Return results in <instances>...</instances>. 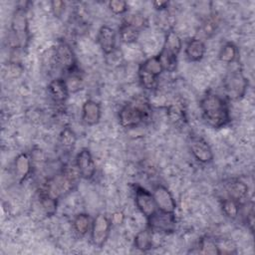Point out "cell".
I'll list each match as a JSON object with an SVG mask.
<instances>
[{"label": "cell", "mask_w": 255, "mask_h": 255, "mask_svg": "<svg viewBox=\"0 0 255 255\" xmlns=\"http://www.w3.org/2000/svg\"><path fill=\"white\" fill-rule=\"evenodd\" d=\"M200 110L204 122L213 128H221L231 122L227 100L220 95L208 91L200 101Z\"/></svg>", "instance_id": "obj_1"}, {"label": "cell", "mask_w": 255, "mask_h": 255, "mask_svg": "<svg viewBox=\"0 0 255 255\" xmlns=\"http://www.w3.org/2000/svg\"><path fill=\"white\" fill-rule=\"evenodd\" d=\"M81 177L76 165L66 166L59 173L49 178L41 187L40 192L59 199L70 193Z\"/></svg>", "instance_id": "obj_2"}, {"label": "cell", "mask_w": 255, "mask_h": 255, "mask_svg": "<svg viewBox=\"0 0 255 255\" xmlns=\"http://www.w3.org/2000/svg\"><path fill=\"white\" fill-rule=\"evenodd\" d=\"M30 40L29 22L26 7H17L11 19L9 45L13 49L27 48Z\"/></svg>", "instance_id": "obj_3"}, {"label": "cell", "mask_w": 255, "mask_h": 255, "mask_svg": "<svg viewBox=\"0 0 255 255\" xmlns=\"http://www.w3.org/2000/svg\"><path fill=\"white\" fill-rule=\"evenodd\" d=\"M148 114L149 106L147 101L135 99L122 107L119 112V123L123 128H132L142 124Z\"/></svg>", "instance_id": "obj_4"}, {"label": "cell", "mask_w": 255, "mask_h": 255, "mask_svg": "<svg viewBox=\"0 0 255 255\" xmlns=\"http://www.w3.org/2000/svg\"><path fill=\"white\" fill-rule=\"evenodd\" d=\"M182 49L180 37L173 30H168L164 37V42L158 56L163 65L164 71L173 72L177 66L178 55Z\"/></svg>", "instance_id": "obj_5"}, {"label": "cell", "mask_w": 255, "mask_h": 255, "mask_svg": "<svg viewBox=\"0 0 255 255\" xmlns=\"http://www.w3.org/2000/svg\"><path fill=\"white\" fill-rule=\"evenodd\" d=\"M248 80L240 69L229 72L223 80V90L225 97L230 101L241 100L247 91Z\"/></svg>", "instance_id": "obj_6"}, {"label": "cell", "mask_w": 255, "mask_h": 255, "mask_svg": "<svg viewBox=\"0 0 255 255\" xmlns=\"http://www.w3.org/2000/svg\"><path fill=\"white\" fill-rule=\"evenodd\" d=\"M53 61L56 66L67 74L77 71V59L71 46L65 41H59L53 51Z\"/></svg>", "instance_id": "obj_7"}, {"label": "cell", "mask_w": 255, "mask_h": 255, "mask_svg": "<svg viewBox=\"0 0 255 255\" xmlns=\"http://www.w3.org/2000/svg\"><path fill=\"white\" fill-rule=\"evenodd\" d=\"M111 227L112 221L106 215L98 214L94 218L91 227V239L96 247L102 248L106 244L111 233Z\"/></svg>", "instance_id": "obj_8"}, {"label": "cell", "mask_w": 255, "mask_h": 255, "mask_svg": "<svg viewBox=\"0 0 255 255\" xmlns=\"http://www.w3.org/2000/svg\"><path fill=\"white\" fill-rule=\"evenodd\" d=\"M147 227L152 232L171 233L175 230L176 219L174 213H166L157 210L151 216L146 218Z\"/></svg>", "instance_id": "obj_9"}, {"label": "cell", "mask_w": 255, "mask_h": 255, "mask_svg": "<svg viewBox=\"0 0 255 255\" xmlns=\"http://www.w3.org/2000/svg\"><path fill=\"white\" fill-rule=\"evenodd\" d=\"M134 203L145 218H148L157 211L152 193L142 186H134Z\"/></svg>", "instance_id": "obj_10"}, {"label": "cell", "mask_w": 255, "mask_h": 255, "mask_svg": "<svg viewBox=\"0 0 255 255\" xmlns=\"http://www.w3.org/2000/svg\"><path fill=\"white\" fill-rule=\"evenodd\" d=\"M189 148L194 158L203 164H208L213 160V151L209 143L201 136L191 135L189 137Z\"/></svg>", "instance_id": "obj_11"}, {"label": "cell", "mask_w": 255, "mask_h": 255, "mask_svg": "<svg viewBox=\"0 0 255 255\" xmlns=\"http://www.w3.org/2000/svg\"><path fill=\"white\" fill-rule=\"evenodd\" d=\"M152 195L157 207V210L166 212V213H174L176 209V202L169 191V189L162 185L157 184L152 189Z\"/></svg>", "instance_id": "obj_12"}, {"label": "cell", "mask_w": 255, "mask_h": 255, "mask_svg": "<svg viewBox=\"0 0 255 255\" xmlns=\"http://www.w3.org/2000/svg\"><path fill=\"white\" fill-rule=\"evenodd\" d=\"M75 165L84 179H92L96 173V163L91 151L88 148L81 149L76 155Z\"/></svg>", "instance_id": "obj_13"}, {"label": "cell", "mask_w": 255, "mask_h": 255, "mask_svg": "<svg viewBox=\"0 0 255 255\" xmlns=\"http://www.w3.org/2000/svg\"><path fill=\"white\" fill-rule=\"evenodd\" d=\"M97 42L104 54H112L115 51L117 43V36L115 30L108 25L101 26L98 31Z\"/></svg>", "instance_id": "obj_14"}, {"label": "cell", "mask_w": 255, "mask_h": 255, "mask_svg": "<svg viewBox=\"0 0 255 255\" xmlns=\"http://www.w3.org/2000/svg\"><path fill=\"white\" fill-rule=\"evenodd\" d=\"M48 94L55 104H64L70 95L66 80L63 78L52 80L48 85Z\"/></svg>", "instance_id": "obj_15"}, {"label": "cell", "mask_w": 255, "mask_h": 255, "mask_svg": "<svg viewBox=\"0 0 255 255\" xmlns=\"http://www.w3.org/2000/svg\"><path fill=\"white\" fill-rule=\"evenodd\" d=\"M102 116L101 105L94 100H87L82 107V120L87 126L99 124Z\"/></svg>", "instance_id": "obj_16"}, {"label": "cell", "mask_w": 255, "mask_h": 255, "mask_svg": "<svg viewBox=\"0 0 255 255\" xmlns=\"http://www.w3.org/2000/svg\"><path fill=\"white\" fill-rule=\"evenodd\" d=\"M227 197L235 200L239 204L246 199L248 195V185L239 179H229L224 183Z\"/></svg>", "instance_id": "obj_17"}, {"label": "cell", "mask_w": 255, "mask_h": 255, "mask_svg": "<svg viewBox=\"0 0 255 255\" xmlns=\"http://www.w3.org/2000/svg\"><path fill=\"white\" fill-rule=\"evenodd\" d=\"M206 52L204 42L199 38H192L186 44L184 53L190 62H199L202 60Z\"/></svg>", "instance_id": "obj_18"}, {"label": "cell", "mask_w": 255, "mask_h": 255, "mask_svg": "<svg viewBox=\"0 0 255 255\" xmlns=\"http://www.w3.org/2000/svg\"><path fill=\"white\" fill-rule=\"evenodd\" d=\"M32 169V161L29 155L25 152H22L17 155L14 161V170L17 180L22 183L30 174Z\"/></svg>", "instance_id": "obj_19"}, {"label": "cell", "mask_w": 255, "mask_h": 255, "mask_svg": "<svg viewBox=\"0 0 255 255\" xmlns=\"http://www.w3.org/2000/svg\"><path fill=\"white\" fill-rule=\"evenodd\" d=\"M138 71L147 73L151 76H154V77L158 78L161 75V73L164 71L163 65L160 61V58H159L158 54L146 59L145 61H143L139 65Z\"/></svg>", "instance_id": "obj_20"}, {"label": "cell", "mask_w": 255, "mask_h": 255, "mask_svg": "<svg viewBox=\"0 0 255 255\" xmlns=\"http://www.w3.org/2000/svg\"><path fill=\"white\" fill-rule=\"evenodd\" d=\"M153 232L146 226L144 229L138 231L133 239V244L136 249L145 252L152 246Z\"/></svg>", "instance_id": "obj_21"}, {"label": "cell", "mask_w": 255, "mask_h": 255, "mask_svg": "<svg viewBox=\"0 0 255 255\" xmlns=\"http://www.w3.org/2000/svg\"><path fill=\"white\" fill-rule=\"evenodd\" d=\"M166 116L169 122L175 127L184 125L187 121L185 111L178 104H171L166 108Z\"/></svg>", "instance_id": "obj_22"}, {"label": "cell", "mask_w": 255, "mask_h": 255, "mask_svg": "<svg viewBox=\"0 0 255 255\" xmlns=\"http://www.w3.org/2000/svg\"><path fill=\"white\" fill-rule=\"evenodd\" d=\"M73 227L75 232L79 236L81 237L85 236L91 230V227H92V222L89 214L87 213L77 214L73 220Z\"/></svg>", "instance_id": "obj_23"}, {"label": "cell", "mask_w": 255, "mask_h": 255, "mask_svg": "<svg viewBox=\"0 0 255 255\" xmlns=\"http://www.w3.org/2000/svg\"><path fill=\"white\" fill-rule=\"evenodd\" d=\"M238 48L237 46L232 42H226L220 49L218 58L221 62L226 64L234 63L238 58Z\"/></svg>", "instance_id": "obj_24"}, {"label": "cell", "mask_w": 255, "mask_h": 255, "mask_svg": "<svg viewBox=\"0 0 255 255\" xmlns=\"http://www.w3.org/2000/svg\"><path fill=\"white\" fill-rule=\"evenodd\" d=\"M119 33H120V38L124 43L131 44L136 42V40L138 39L140 30L126 22H123L119 28Z\"/></svg>", "instance_id": "obj_25"}, {"label": "cell", "mask_w": 255, "mask_h": 255, "mask_svg": "<svg viewBox=\"0 0 255 255\" xmlns=\"http://www.w3.org/2000/svg\"><path fill=\"white\" fill-rule=\"evenodd\" d=\"M198 253L200 254H212L219 255L217 241L210 236H203L198 242Z\"/></svg>", "instance_id": "obj_26"}, {"label": "cell", "mask_w": 255, "mask_h": 255, "mask_svg": "<svg viewBox=\"0 0 255 255\" xmlns=\"http://www.w3.org/2000/svg\"><path fill=\"white\" fill-rule=\"evenodd\" d=\"M218 25H219L218 16L215 13L210 14L202 23V26H201L202 34L207 38L211 37L217 30Z\"/></svg>", "instance_id": "obj_27"}, {"label": "cell", "mask_w": 255, "mask_h": 255, "mask_svg": "<svg viewBox=\"0 0 255 255\" xmlns=\"http://www.w3.org/2000/svg\"><path fill=\"white\" fill-rule=\"evenodd\" d=\"M39 198H40V203L41 206L43 208V210L45 211V213L48 216H52L56 213L57 211V205H58V199L53 198L45 193H41L39 194Z\"/></svg>", "instance_id": "obj_28"}, {"label": "cell", "mask_w": 255, "mask_h": 255, "mask_svg": "<svg viewBox=\"0 0 255 255\" xmlns=\"http://www.w3.org/2000/svg\"><path fill=\"white\" fill-rule=\"evenodd\" d=\"M239 205L240 204L238 202H236L235 200L228 198V197L224 198L221 202V208H222L223 213L231 219H234L238 216L239 209H240Z\"/></svg>", "instance_id": "obj_29"}, {"label": "cell", "mask_w": 255, "mask_h": 255, "mask_svg": "<svg viewBox=\"0 0 255 255\" xmlns=\"http://www.w3.org/2000/svg\"><path fill=\"white\" fill-rule=\"evenodd\" d=\"M65 80H66V83H67L68 90H69L70 94L71 93L72 94L77 93L83 87V80L80 77V75L77 73V71L68 74V77Z\"/></svg>", "instance_id": "obj_30"}, {"label": "cell", "mask_w": 255, "mask_h": 255, "mask_svg": "<svg viewBox=\"0 0 255 255\" xmlns=\"http://www.w3.org/2000/svg\"><path fill=\"white\" fill-rule=\"evenodd\" d=\"M76 141H77L76 133L70 128H65L60 133V143L64 147L71 148L76 144Z\"/></svg>", "instance_id": "obj_31"}, {"label": "cell", "mask_w": 255, "mask_h": 255, "mask_svg": "<svg viewBox=\"0 0 255 255\" xmlns=\"http://www.w3.org/2000/svg\"><path fill=\"white\" fill-rule=\"evenodd\" d=\"M124 22L141 30L145 27L146 25V19L144 18V16H142L141 14L138 13H133V14H128V16L125 17Z\"/></svg>", "instance_id": "obj_32"}, {"label": "cell", "mask_w": 255, "mask_h": 255, "mask_svg": "<svg viewBox=\"0 0 255 255\" xmlns=\"http://www.w3.org/2000/svg\"><path fill=\"white\" fill-rule=\"evenodd\" d=\"M24 72V67L18 62H11L6 66V76L10 79L19 78Z\"/></svg>", "instance_id": "obj_33"}, {"label": "cell", "mask_w": 255, "mask_h": 255, "mask_svg": "<svg viewBox=\"0 0 255 255\" xmlns=\"http://www.w3.org/2000/svg\"><path fill=\"white\" fill-rule=\"evenodd\" d=\"M109 8L114 14L122 15L128 11V3L124 0H112L109 2Z\"/></svg>", "instance_id": "obj_34"}, {"label": "cell", "mask_w": 255, "mask_h": 255, "mask_svg": "<svg viewBox=\"0 0 255 255\" xmlns=\"http://www.w3.org/2000/svg\"><path fill=\"white\" fill-rule=\"evenodd\" d=\"M219 254H235L237 253L235 244L231 240H223L221 242H217Z\"/></svg>", "instance_id": "obj_35"}, {"label": "cell", "mask_w": 255, "mask_h": 255, "mask_svg": "<svg viewBox=\"0 0 255 255\" xmlns=\"http://www.w3.org/2000/svg\"><path fill=\"white\" fill-rule=\"evenodd\" d=\"M51 8H52L54 15L56 17L60 18L65 11V2L59 1V0H54L51 2Z\"/></svg>", "instance_id": "obj_36"}, {"label": "cell", "mask_w": 255, "mask_h": 255, "mask_svg": "<svg viewBox=\"0 0 255 255\" xmlns=\"http://www.w3.org/2000/svg\"><path fill=\"white\" fill-rule=\"evenodd\" d=\"M246 223H247V227L249 228V230L251 232H253V230H254V210H253V204H251L250 211L247 212Z\"/></svg>", "instance_id": "obj_37"}, {"label": "cell", "mask_w": 255, "mask_h": 255, "mask_svg": "<svg viewBox=\"0 0 255 255\" xmlns=\"http://www.w3.org/2000/svg\"><path fill=\"white\" fill-rule=\"evenodd\" d=\"M124 219H125V216H124V213L123 212H115L113 215H112V223L114 224H122L124 222Z\"/></svg>", "instance_id": "obj_38"}, {"label": "cell", "mask_w": 255, "mask_h": 255, "mask_svg": "<svg viewBox=\"0 0 255 255\" xmlns=\"http://www.w3.org/2000/svg\"><path fill=\"white\" fill-rule=\"evenodd\" d=\"M153 6L158 11H165L167 9L168 2L167 1H155V2H153Z\"/></svg>", "instance_id": "obj_39"}]
</instances>
